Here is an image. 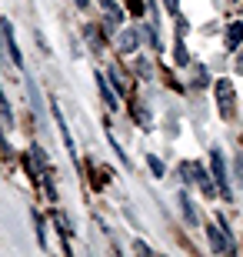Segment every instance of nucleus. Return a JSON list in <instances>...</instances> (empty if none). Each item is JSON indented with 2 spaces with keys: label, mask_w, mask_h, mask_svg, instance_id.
<instances>
[{
  "label": "nucleus",
  "mask_w": 243,
  "mask_h": 257,
  "mask_svg": "<svg viewBox=\"0 0 243 257\" xmlns=\"http://www.w3.org/2000/svg\"><path fill=\"white\" fill-rule=\"evenodd\" d=\"M97 87H100V97H103V104L110 107V110H117V107H120V100H117V94H113V87L107 84V77H103V74H97Z\"/></svg>",
  "instance_id": "1a4fd4ad"
},
{
  "label": "nucleus",
  "mask_w": 243,
  "mask_h": 257,
  "mask_svg": "<svg viewBox=\"0 0 243 257\" xmlns=\"http://www.w3.org/2000/svg\"><path fill=\"white\" fill-rule=\"evenodd\" d=\"M216 107H220V117H233V80H216Z\"/></svg>",
  "instance_id": "f03ea898"
},
{
  "label": "nucleus",
  "mask_w": 243,
  "mask_h": 257,
  "mask_svg": "<svg viewBox=\"0 0 243 257\" xmlns=\"http://www.w3.org/2000/svg\"><path fill=\"white\" fill-rule=\"evenodd\" d=\"M0 34H4V47H7L10 60H14V67L17 70H24V54H20L17 47V37H14V27H10V20H0Z\"/></svg>",
  "instance_id": "20e7f679"
},
{
  "label": "nucleus",
  "mask_w": 243,
  "mask_h": 257,
  "mask_svg": "<svg viewBox=\"0 0 243 257\" xmlns=\"http://www.w3.org/2000/svg\"><path fill=\"white\" fill-rule=\"evenodd\" d=\"M117 47H120V54H133V50L140 47V30L137 27H123L120 37H117Z\"/></svg>",
  "instance_id": "423d86ee"
},
{
  "label": "nucleus",
  "mask_w": 243,
  "mask_h": 257,
  "mask_svg": "<svg viewBox=\"0 0 243 257\" xmlns=\"http://www.w3.org/2000/svg\"><path fill=\"white\" fill-rule=\"evenodd\" d=\"M210 161H213V181H216V191H220L226 200H230V197H233V191H230V177H226L223 154H220V151H213V154H210Z\"/></svg>",
  "instance_id": "7ed1b4c3"
},
{
  "label": "nucleus",
  "mask_w": 243,
  "mask_h": 257,
  "mask_svg": "<svg viewBox=\"0 0 243 257\" xmlns=\"http://www.w3.org/2000/svg\"><path fill=\"white\" fill-rule=\"evenodd\" d=\"M100 10L107 14V24H110V27H120L123 24V10H120L117 0H100Z\"/></svg>",
  "instance_id": "6e6552de"
},
{
  "label": "nucleus",
  "mask_w": 243,
  "mask_h": 257,
  "mask_svg": "<svg viewBox=\"0 0 243 257\" xmlns=\"http://www.w3.org/2000/svg\"><path fill=\"white\" fill-rule=\"evenodd\" d=\"M180 210H183V217H187L190 224H196V210H193V200H190L187 194H180Z\"/></svg>",
  "instance_id": "ddd939ff"
},
{
  "label": "nucleus",
  "mask_w": 243,
  "mask_h": 257,
  "mask_svg": "<svg viewBox=\"0 0 243 257\" xmlns=\"http://www.w3.org/2000/svg\"><path fill=\"white\" fill-rule=\"evenodd\" d=\"M183 30H187V24H180V27H177V54H173V60H177L180 67H187V60H190L187 47H183Z\"/></svg>",
  "instance_id": "f8f14e48"
},
{
  "label": "nucleus",
  "mask_w": 243,
  "mask_h": 257,
  "mask_svg": "<svg viewBox=\"0 0 243 257\" xmlns=\"http://www.w3.org/2000/svg\"><path fill=\"white\" fill-rule=\"evenodd\" d=\"M206 240H210V250H216V254H226V250L233 247L230 237H226L220 227H206Z\"/></svg>",
  "instance_id": "0eeeda50"
},
{
  "label": "nucleus",
  "mask_w": 243,
  "mask_h": 257,
  "mask_svg": "<svg viewBox=\"0 0 243 257\" xmlns=\"http://www.w3.org/2000/svg\"><path fill=\"white\" fill-rule=\"evenodd\" d=\"M240 44H243V24L236 20V24H230V27H226V47L236 54V47H240Z\"/></svg>",
  "instance_id": "9d476101"
},
{
  "label": "nucleus",
  "mask_w": 243,
  "mask_h": 257,
  "mask_svg": "<svg viewBox=\"0 0 243 257\" xmlns=\"http://www.w3.org/2000/svg\"><path fill=\"white\" fill-rule=\"evenodd\" d=\"M180 174H183V181L196 184V187H200V191H203L206 197H213V191H216V181H210V174L203 171V164L187 161V164H180Z\"/></svg>",
  "instance_id": "f257e3e1"
},
{
  "label": "nucleus",
  "mask_w": 243,
  "mask_h": 257,
  "mask_svg": "<svg viewBox=\"0 0 243 257\" xmlns=\"http://www.w3.org/2000/svg\"><path fill=\"white\" fill-rule=\"evenodd\" d=\"M147 164H150V171L157 174V177H163V161H160V157H153V154H150V157H147Z\"/></svg>",
  "instance_id": "4468645a"
},
{
  "label": "nucleus",
  "mask_w": 243,
  "mask_h": 257,
  "mask_svg": "<svg viewBox=\"0 0 243 257\" xmlns=\"http://www.w3.org/2000/svg\"><path fill=\"white\" fill-rule=\"evenodd\" d=\"M50 110H54V117H57V127H60V137H64L67 151H70V157L77 161V144H74V137H70V127H67L64 114H60V104H57V100H50Z\"/></svg>",
  "instance_id": "39448f33"
},
{
  "label": "nucleus",
  "mask_w": 243,
  "mask_h": 257,
  "mask_svg": "<svg viewBox=\"0 0 243 257\" xmlns=\"http://www.w3.org/2000/svg\"><path fill=\"white\" fill-rule=\"evenodd\" d=\"M163 4H167V10H170V14H173V17H177V14H180V4H177V0H163Z\"/></svg>",
  "instance_id": "dca6fc26"
},
{
  "label": "nucleus",
  "mask_w": 243,
  "mask_h": 257,
  "mask_svg": "<svg viewBox=\"0 0 243 257\" xmlns=\"http://www.w3.org/2000/svg\"><path fill=\"white\" fill-rule=\"evenodd\" d=\"M30 157H34V164H37V171H40V174H50V161H47V151H44L40 144H34V147H30Z\"/></svg>",
  "instance_id": "9b49d317"
},
{
  "label": "nucleus",
  "mask_w": 243,
  "mask_h": 257,
  "mask_svg": "<svg viewBox=\"0 0 243 257\" xmlns=\"http://www.w3.org/2000/svg\"><path fill=\"white\" fill-rule=\"evenodd\" d=\"M236 74L243 77V44H240V47H236Z\"/></svg>",
  "instance_id": "2eb2a0df"
},
{
  "label": "nucleus",
  "mask_w": 243,
  "mask_h": 257,
  "mask_svg": "<svg viewBox=\"0 0 243 257\" xmlns=\"http://www.w3.org/2000/svg\"><path fill=\"white\" fill-rule=\"evenodd\" d=\"M74 4H77V7H87V4H90V0H74Z\"/></svg>",
  "instance_id": "f3484780"
}]
</instances>
